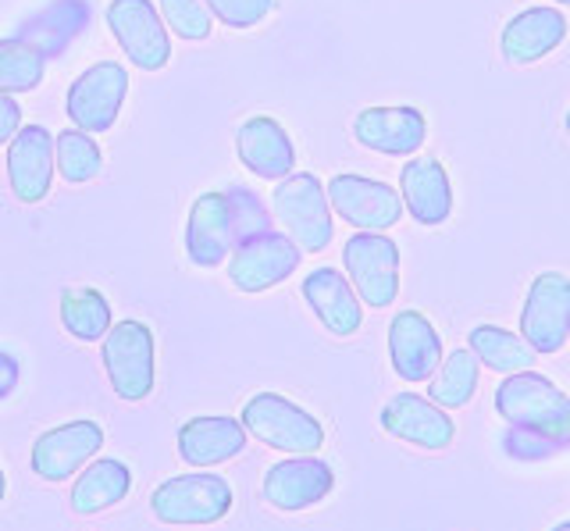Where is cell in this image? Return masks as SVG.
<instances>
[{"mask_svg":"<svg viewBox=\"0 0 570 531\" xmlns=\"http://www.w3.org/2000/svg\"><path fill=\"white\" fill-rule=\"evenodd\" d=\"M272 225V210L261 200V193L249 186L207 189L189 207L186 257L196 268H222L243 239L257 236Z\"/></svg>","mask_w":570,"mask_h":531,"instance_id":"1","label":"cell"},{"mask_svg":"<svg viewBox=\"0 0 570 531\" xmlns=\"http://www.w3.org/2000/svg\"><path fill=\"white\" fill-rule=\"evenodd\" d=\"M492 406L510 429L549 442L557 453L570 450V396L542 371L528 367L503 375L492 393Z\"/></svg>","mask_w":570,"mask_h":531,"instance_id":"2","label":"cell"},{"mask_svg":"<svg viewBox=\"0 0 570 531\" xmlns=\"http://www.w3.org/2000/svg\"><path fill=\"white\" fill-rule=\"evenodd\" d=\"M239 421H243L246 435L264 442L267 450H278L289 456L321 453L328 442L325 424H321L307 406H299L296 400L282 396V393H267V389L243 400Z\"/></svg>","mask_w":570,"mask_h":531,"instance_id":"3","label":"cell"},{"mask_svg":"<svg viewBox=\"0 0 570 531\" xmlns=\"http://www.w3.org/2000/svg\"><path fill=\"white\" fill-rule=\"evenodd\" d=\"M232 507H236V492L232 482L210 471H189L165 478L150 492V513L160 524L171 528H210L222 524Z\"/></svg>","mask_w":570,"mask_h":531,"instance_id":"4","label":"cell"},{"mask_svg":"<svg viewBox=\"0 0 570 531\" xmlns=\"http://www.w3.org/2000/svg\"><path fill=\"white\" fill-rule=\"evenodd\" d=\"M272 218L289 233L303 254H325L335 239V210L328 189L314 171H293L272 193Z\"/></svg>","mask_w":570,"mask_h":531,"instance_id":"5","label":"cell"},{"mask_svg":"<svg viewBox=\"0 0 570 531\" xmlns=\"http://www.w3.org/2000/svg\"><path fill=\"white\" fill-rule=\"evenodd\" d=\"M104 375L111 393L125 403L150 400L157 385V340L154 328L139 317H121L100 340Z\"/></svg>","mask_w":570,"mask_h":531,"instance_id":"6","label":"cell"},{"mask_svg":"<svg viewBox=\"0 0 570 531\" xmlns=\"http://www.w3.org/2000/svg\"><path fill=\"white\" fill-rule=\"evenodd\" d=\"M343 272L371 311H389L400 296V243L389 233H353L343 243Z\"/></svg>","mask_w":570,"mask_h":531,"instance_id":"7","label":"cell"},{"mask_svg":"<svg viewBox=\"0 0 570 531\" xmlns=\"http://www.w3.org/2000/svg\"><path fill=\"white\" fill-rule=\"evenodd\" d=\"M299 260H303V250L293 243V236L272 225V228H264V233L243 239L225 260V272L239 293L257 296V293L282 286V282H289L299 268Z\"/></svg>","mask_w":570,"mask_h":531,"instance_id":"8","label":"cell"},{"mask_svg":"<svg viewBox=\"0 0 570 531\" xmlns=\"http://www.w3.org/2000/svg\"><path fill=\"white\" fill-rule=\"evenodd\" d=\"M104 442H107V432H104V424L94 417L53 424V429H47L32 439L29 468L36 478H43V482L65 485L89 464V460L100 456Z\"/></svg>","mask_w":570,"mask_h":531,"instance_id":"9","label":"cell"},{"mask_svg":"<svg viewBox=\"0 0 570 531\" xmlns=\"http://www.w3.org/2000/svg\"><path fill=\"white\" fill-rule=\"evenodd\" d=\"M129 68L121 61H97L86 72L71 79L65 94V115L71 118V126L82 132H107L115 129V121L125 108L129 97Z\"/></svg>","mask_w":570,"mask_h":531,"instance_id":"10","label":"cell"},{"mask_svg":"<svg viewBox=\"0 0 570 531\" xmlns=\"http://www.w3.org/2000/svg\"><path fill=\"white\" fill-rule=\"evenodd\" d=\"M325 189L332 210L356 233H389L406 215L396 186L371 179V175L361 171H335Z\"/></svg>","mask_w":570,"mask_h":531,"instance_id":"11","label":"cell"},{"mask_svg":"<svg viewBox=\"0 0 570 531\" xmlns=\"http://www.w3.org/2000/svg\"><path fill=\"white\" fill-rule=\"evenodd\" d=\"M104 22L121 55L142 72H160L171 61V32L154 0H107Z\"/></svg>","mask_w":570,"mask_h":531,"instance_id":"12","label":"cell"},{"mask_svg":"<svg viewBox=\"0 0 570 531\" xmlns=\"http://www.w3.org/2000/svg\"><path fill=\"white\" fill-rule=\"evenodd\" d=\"M521 335L539 357H552L570 343V278L539 272L521 304Z\"/></svg>","mask_w":570,"mask_h":531,"instance_id":"13","label":"cell"},{"mask_svg":"<svg viewBox=\"0 0 570 531\" xmlns=\"http://www.w3.org/2000/svg\"><path fill=\"white\" fill-rule=\"evenodd\" d=\"M335 492V468L325 456H285L261 478V500L278 513H303Z\"/></svg>","mask_w":570,"mask_h":531,"instance_id":"14","label":"cell"},{"mask_svg":"<svg viewBox=\"0 0 570 531\" xmlns=\"http://www.w3.org/2000/svg\"><path fill=\"white\" fill-rule=\"evenodd\" d=\"M379 424L389 439L406 442L428 453H442L456 442V421L450 411H442L439 403H432L421 393H403L389 396V403L379 411Z\"/></svg>","mask_w":570,"mask_h":531,"instance_id":"15","label":"cell"},{"mask_svg":"<svg viewBox=\"0 0 570 531\" xmlns=\"http://www.w3.org/2000/svg\"><path fill=\"white\" fill-rule=\"evenodd\" d=\"M442 357H445V343L424 311L406 307L389 317V364L403 382L410 385L428 382L439 371Z\"/></svg>","mask_w":570,"mask_h":531,"instance_id":"16","label":"cell"},{"mask_svg":"<svg viewBox=\"0 0 570 531\" xmlns=\"http://www.w3.org/2000/svg\"><path fill=\"white\" fill-rule=\"evenodd\" d=\"M353 139L382 157H414L428 139V118L414 104H379L353 118Z\"/></svg>","mask_w":570,"mask_h":531,"instance_id":"17","label":"cell"},{"mask_svg":"<svg viewBox=\"0 0 570 531\" xmlns=\"http://www.w3.org/2000/svg\"><path fill=\"white\" fill-rule=\"evenodd\" d=\"M303 304L311 307L317 325L335 340H350L364 328V299L356 296L346 272L332 268V264H317L299 282Z\"/></svg>","mask_w":570,"mask_h":531,"instance_id":"18","label":"cell"},{"mask_svg":"<svg viewBox=\"0 0 570 531\" xmlns=\"http://www.w3.org/2000/svg\"><path fill=\"white\" fill-rule=\"evenodd\" d=\"M567 32H570V22L557 4H534V8L517 11L513 19L499 29V55L513 68L539 65L557 47H563Z\"/></svg>","mask_w":570,"mask_h":531,"instance_id":"19","label":"cell"},{"mask_svg":"<svg viewBox=\"0 0 570 531\" xmlns=\"http://www.w3.org/2000/svg\"><path fill=\"white\" fill-rule=\"evenodd\" d=\"M400 197L403 210L421 228H439L453 218V179L439 157L414 154L400 168Z\"/></svg>","mask_w":570,"mask_h":531,"instance_id":"20","label":"cell"},{"mask_svg":"<svg viewBox=\"0 0 570 531\" xmlns=\"http://www.w3.org/2000/svg\"><path fill=\"white\" fill-rule=\"evenodd\" d=\"M58 161H53V132L47 126H22L8 144V186L14 200L43 204L50 197Z\"/></svg>","mask_w":570,"mask_h":531,"instance_id":"21","label":"cell"},{"mask_svg":"<svg viewBox=\"0 0 570 531\" xmlns=\"http://www.w3.org/2000/svg\"><path fill=\"white\" fill-rule=\"evenodd\" d=\"M246 429L239 417L228 414H200L178 424L175 432V446H178V460H186L196 471H210L218 464H228V460L243 456L246 450Z\"/></svg>","mask_w":570,"mask_h":531,"instance_id":"22","label":"cell"},{"mask_svg":"<svg viewBox=\"0 0 570 531\" xmlns=\"http://www.w3.org/2000/svg\"><path fill=\"white\" fill-rule=\"evenodd\" d=\"M236 154L246 171H254L264 183H282L296 171L293 136L272 115H249L236 129Z\"/></svg>","mask_w":570,"mask_h":531,"instance_id":"23","label":"cell"},{"mask_svg":"<svg viewBox=\"0 0 570 531\" xmlns=\"http://www.w3.org/2000/svg\"><path fill=\"white\" fill-rule=\"evenodd\" d=\"M94 22V4L89 0H50L47 8L32 11L29 19L14 26V37L32 43L47 61L61 58L65 50H71L82 32Z\"/></svg>","mask_w":570,"mask_h":531,"instance_id":"24","label":"cell"},{"mask_svg":"<svg viewBox=\"0 0 570 531\" xmlns=\"http://www.w3.org/2000/svg\"><path fill=\"white\" fill-rule=\"evenodd\" d=\"M132 468L121 456H94L89 464L71 478L68 507L79 518H94L132 495Z\"/></svg>","mask_w":570,"mask_h":531,"instance_id":"25","label":"cell"},{"mask_svg":"<svg viewBox=\"0 0 570 531\" xmlns=\"http://www.w3.org/2000/svg\"><path fill=\"white\" fill-rule=\"evenodd\" d=\"M468 350L478 357V364L485 371H495L499 378L528 371L539 361V353L531 350V343L521 332L503 328V325H474L468 332Z\"/></svg>","mask_w":570,"mask_h":531,"instance_id":"26","label":"cell"},{"mask_svg":"<svg viewBox=\"0 0 570 531\" xmlns=\"http://www.w3.org/2000/svg\"><path fill=\"white\" fill-rule=\"evenodd\" d=\"M424 385H428L424 396L432 403H439L442 411H450V414L463 411V406L474 400L478 385H481V364H478V357L468 346H456V350L445 353L439 371Z\"/></svg>","mask_w":570,"mask_h":531,"instance_id":"27","label":"cell"},{"mask_svg":"<svg viewBox=\"0 0 570 531\" xmlns=\"http://www.w3.org/2000/svg\"><path fill=\"white\" fill-rule=\"evenodd\" d=\"M61 325L76 343H100L111 332L115 314L97 286H68L61 293Z\"/></svg>","mask_w":570,"mask_h":531,"instance_id":"28","label":"cell"},{"mask_svg":"<svg viewBox=\"0 0 570 531\" xmlns=\"http://www.w3.org/2000/svg\"><path fill=\"white\" fill-rule=\"evenodd\" d=\"M53 161H58V175L71 186L94 183L104 171V154L94 132H82L76 126L53 136Z\"/></svg>","mask_w":570,"mask_h":531,"instance_id":"29","label":"cell"},{"mask_svg":"<svg viewBox=\"0 0 570 531\" xmlns=\"http://www.w3.org/2000/svg\"><path fill=\"white\" fill-rule=\"evenodd\" d=\"M47 76V58L32 43L11 37H0V94L18 97L32 94Z\"/></svg>","mask_w":570,"mask_h":531,"instance_id":"30","label":"cell"},{"mask_svg":"<svg viewBox=\"0 0 570 531\" xmlns=\"http://www.w3.org/2000/svg\"><path fill=\"white\" fill-rule=\"evenodd\" d=\"M157 11L165 19L168 32L186 43H204L214 32V14L204 0H157Z\"/></svg>","mask_w":570,"mask_h":531,"instance_id":"31","label":"cell"},{"mask_svg":"<svg viewBox=\"0 0 570 531\" xmlns=\"http://www.w3.org/2000/svg\"><path fill=\"white\" fill-rule=\"evenodd\" d=\"M204 4L225 29H257L275 11V0H204Z\"/></svg>","mask_w":570,"mask_h":531,"instance_id":"32","label":"cell"},{"mask_svg":"<svg viewBox=\"0 0 570 531\" xmlns=\"http://www.w3.org/2000/svg\"><path fill=\"white\" fill-rule=\"evenodd\" d=\"M503 450L513 456V460H549L552 450L549 442H542V439H534V435H528V432H517V429H507V435H503Z\"/></svg>","mask_w":570,"mask_h":531,"instance_id":"33","label":"cell"},{"mask_svg":"<svg viewBox=\"0 0 570 531\" xmlns=\"http://www.w3.org/2000/svg\"><path fill=\"white\" fill-rule=\"evenodd\" d=\"M18 129H22V104L0 94V147H8Z\"/></svg>","mask_w":570,"mask_h":531,"instance_id":"34","label":"cell"},{"mask_svg":"<svg viewBox=\"0 0 570 531\" xmlns=\"http://www.w3.org/2000/svg\"><path fill=\"white\" fill-rule=\"evenodd\" d=\"M18 382H22V364H18L11 350H0V403L14 396Z\"/></svg>","mask_w":570,"mask_h":531,"instance_id":"35","label":"cell"},{"mask_svg":"<svg viewBox=\"0 0 570 531\" xmlns=\"http://www.w3.org/2000/svg\"><path fill=\"white\" fill-rule=\"evenodd\" d=\"M4 500H8V474L0 468V507H4Z\"/></svg>","mask_w":570,"mask_h":531,"instance_id":"36","label":"cell"},{"mask_svg":"<svg viewBox=\"0 0 570 531\" xmlns=\"http://www.w3.org/2000/svg\"><path fill=\"white\" fill-rule=\"evenodd\" d=\"M549 531H570V518H563V521H560V524H552V528H549Z\"/></svg>","mask_w":570,"mask_h":531,"instance_id":"37","label":"cell"},{"mask_svg":"<svg viewBox=\"0 0 570 531\" xmlns=\"http://www.w3.org/2000/svg\"><path fill=\"white\" fill-rule=\"evenodd\" d=\"M563 132H567V139H570V111H567V118H563Z\"/></svg>","mask_w":570,"mask_h":531,"instance_id":"38","label":"cell"},{"mask_svg":"<svg viewBox=\"0 0 570 531\" xmlns=\"http://www.w3.org/2000/svg\"><path fill=\"white\" fill-rule=\"evenodd\" d=\"M552 4H557V8H570V0H552Z\"/></svg>","mask_w":570,"mask_h":531,"instance_id":"39","label":"cell"}]
</instances>
